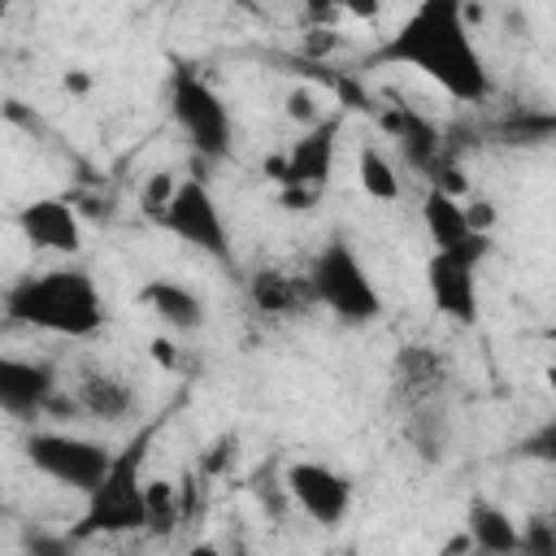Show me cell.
Returning <instances> with one entry per match:
<instances>
[{"label": "cell", "mask_w": 556, "mask_h": 556, "mask_svg": "<svg viewBox=\"0 0 556 556\" xmlns=\"http://www.w3.org/2000/svg\"><path fill=\"white\" fill-rule=\"evenodd\" d=\"M182 556H222V547H217V543H204V539H200V543H191V547H187Z\"/></svg>", "instance_id": "28"}, {"label": "cell", "mask_w": 556, "mask_h": 556, "mask_svg": "<svg viewBox=\"0 0 556 556\" xmlns=\"http://www.w3.org/2000/svg\"><path fill=\"white\" fill-rule=\"evenodd\" d=\"M439 556H473V547H469V539H465V530L452 539V543H443L439 547Z\"/></svg>", "instance_id": "27"}, {"label": "cell", "mask_w": 556, "mask_h": 556, "mask_svg": "<svg viewBox=\"0 0 556 556\" xmlns=\"http://www.w3.org/2000/svg\"><path fill=\"white\" fill-rule=\"evenodd\" d=\"M22 556H74V539L43 530V526H26L22 530Z\"/></svg>", "instance_id": "23"}, {"label": "cell", "mask_w": 556, "mask_h": 556, "mask_svg": "<svg viewBox=\"0 0 556 556\" xmlns=\"http://www.w3.org/2000/svg\"><path fill=\"white\" fill-rule=\"evenodd\" d=\"M473 556H478V552H473Z\"/></svg>", "instance_id": "30"}, {"label": "cell", "mask_w": 556, "mask_h": 556, "mask_svg": "<svg viewBox=\"0 0 556 556\" xmlns=\"http://www.w3.org/2000/svg\"><path fill=\"white\" fill-rule=\"evenodd\" d=\"M169 117L200 161H226L235 152V117L226 96L191 65L169 70Z\"/></svg>", "instance_id": "5"}, {"label": "cell", "mask_w": 556, "mask_h": 556, "mask_svg": "<svg viewBox=\"0 0 556 556\" xmlns=\"http://www.w3.org/2000/svg\"><path fill=\"white\" fill-rule=\"evenodd\" d=\"M174 191H178L174 169H152V174L143 178V187H139V213H143L148 222H161V213L169 208Z\"/></svg>", "instance_id": "21"}, {"label": "cell", "mask_w": 556, "mask_h": 556, "mask_svg": "<svg viewBox=\"0 0 556 556\" xmlns=\"http://www.w3.org/2000/svg\"><path fill=\"white\" fill-rule=\"evenodd\" d=\"M156 226H161L165 235H174L178 243H187V248H195V252H204V256H213V261H222V265L235 261L230 222H226V213H222L213 187H208L200 174L178 178V191H174V200H169V208L161 213Z\"/></svg>", "instance_id": "7"}, {"label": "cell", "mask_w": 556, "mask_h": 556, "mask_svg": "<svg viewBox=\"0 0 556 556\" xmlns=\"http://www.w3.org/2000/svg\"><path fill=\"white\" fill-rule=\"evenodd\" d=\"M369 61L413 70L456 104H482L491 96V70L478 52V39L460 0H421L374 48Z\"/></svg>", "instance_id": "1"}, {"label": "cell", "mask_w": 556, "mask_h": 556, "mask_svg": "<svg viewBox=\"0 0 556 556\" xmlns=\"http://www.w3.org/2000/svg\"><path fill=\"white\" fill-rule=\"evenodd\" d=\"M339 130H343V113H326L317 126L300 130L291 139L287 152V187L282 191H317L330 182L334 174V156H339Z\"/></svg>", "instance_id": "11"}, {"label": "cell", "mask_w": 556, "mask_h": 556, "mask_svg": "<svg viewBox=\"0 0 556 556\" xmlns=\"http://www.w3.org/2000/svg\"><path fill=\"white\" fill-rule=\"evenodd\" d=\"M22 456L48 482H56L74 495H91L113 460V447L91 434H74V430H30L22 439Z\"/></svg>", "instance_id": "6"}, {"label": "cell", "mask_w": 556, "mask_h": 556, "mask_svg": "<svg viewBox=\"0 0 556 556\" xmlns=\"http://www.w3.org/2000/svg\"><path fill=\"white\" fill-rule=\"evenodd\" d=\"M421 226L430 235V252H452V256H469V261H486L491 256V235L469 230L465 222V200H452L434 187H426L421 195Z\"/></svg>", "instance_id": "13"}, {"label": "cell", "mask_w": 556, "mask_h": 556, "mask_svg": "<svg viewBox=\"0 0 556 556\" xmlns=\"http://www.w3.org/2000/svg\"><path fill=\"white\" fill-rule=\"evenodd\" d=\"M4 317L56 339H91L104 330V295L83 265H52L22 274L4 291Z\"/></svg>", "instance_id": "2"}, {"label": "cell", "mask_w": 556, "mask_h": 556, "mask_svg": "<svg viewBox=\"0 0 556 556\" xmlns=\"http://www.w3.org/2000/svg\"><path fill=\"white\" fill-rule=\"evenodd\" d=\"M282 113H287L300 130H308V126H317V122L326 117L321 96H317L313 87H291V91H287V100H282Z\"/></svg>", "instance_id": "22"}, {"label": "cell", "mask_w": 556, "mask_h": 556, "mask_svg": "<svg viewBox=\"0 0 556 556\" xmlns=\"http://www.w3.org/2000/svg\"><path fill=\"white\" fill-rule=\"evenodd\" d=\"M74 404L78 413L96 417V421H126L139 404L135 387L109 369H87L78 382H74Z\"/></svg>", "instance_id": "16"}, {"label": "cell", "mask_w": 556, "mask_h": 556, "mask_svg": "<svg viewBox=\"0 0 556 556\" xmlns=\"http://www.w3.org/2000/svg\"><path fill=\"white\" fill-rule=\"evenodd\" d=\"M282 486L291 495V504L321 530H334L348 513H352V478L339 473L334 465L326 460H291L287 473H282Z\"/></svg>", "instance_id": "8"}, {"label": "cell", "mask_w": 556, "mask_h": 556, "mask_svg": "<svg viewBox=\"0 0 556 556\" xmlns=\"http://www.w3.org/2000/svg\"><path fill=\"white\" fill-rule=\"evenodd\" d=\"M139 304H143L169 334H195V330H204V321H208V308H204L200 291L187 287V282H178V278H169V274L148 278V282L139 287Z\"/></svg>", "instance_id": "14"}, {"label": "cell", "mask_w": 556, "mask_h": 556, "mask_svg": "<svg viewBox=\"0 0 556 556\" xmlns=\"http://www.w3.org/2000/svg\"><path fill=\"white\" fill-rule=\"evenodd\" d=\"M447 378V361L434 352V348H421V343H408L400 356H395V382L400 391H408L421 408V400H430Z\"/></svg>", "instance_id": "18"}, {"label": "cell", "mask_w": 556, "mask_h": 556, "mask_svg": "<svg viewBox=\"0 0 556 556\" xmlns=\"http://www.w3.org/2000/svg\"><path fill=\"white\" fill-rule=\"evenodd\" d=\"M426 295L439 317H447L456 326H473L478 321V261L452 256V252H430Z\"/></svg>", "instance_id": "12"}, {"label": "cell", "mask_w": 556, "mask_h": 556, "mask_svg": "<svg viewBox=\"0 0 556 556\" xmlns=\"http://www.w3.org/2000/svg\"><path fill=\"white\" fill-rule=\"evenodd\" d=\"M356 182H361V191H365L369 200H378V204H395L400 191H404L395 161H391L382 148H374V143H365V148L356 152Z\"/></svg>", "instance_id": "20"}, {"label": "cell", "mask_w": 556, "mask_h": 556, "mask_svg": "<svg viewBox=\"0 0 556 556\" xmlns=\"http://www.w3.org/2000/svg\"><path fill=\"white\" fill-rule=\"evenodd\" d=\"M17 235L35 252L78 256L83 252V213L70 195H35L17 208Z\"/></svg>", "instance_id": "10"}, {"label": "cell", "mask_w": 556, "mask_h": 556, "mask_svg": "<svg viewBox=\"0 0 556 556\" xmlns=\"http://www.w3.org/2000/svg\"><path fill=\"white\" fill-rule=\"evenodd\" d=\"M539 556H556V552H539Z\"/></svg>", "instance_id": "29"}, {"label": "cell", "mask_w": 556, "mask_h": 556, "mask_svg": "<svg viewBox=\"0 0 556 556\" xmlns=\"http://www.w3.org/2000/svg\"><path fill=\"white\" fill-rule=\"evenodd\" d=\"M56 369L39 356L0 352V413L13 421H39L48 417V404L56 395Z\"/></svg>", "instance_id": "9"}, {"label": "cell", "mask_w": 556, "mask_h": 556, "mask_svg": "<svg viewBox=\"0 0 556 556\" xmlns=\"http://www.w3.org/2000/svg\"><path fill=\"white\" fill-rule=\"evenodd\" d=\"M156 426H139V434H130L122 447H113V460L104 469V478L96 482L91 495H83V517L70 530L74 543L83 539H100V534H143V465H148V447H152Z\"/></svg>", "instance_id": "3"}, {"label": "cell", "mask_w": 556, "mask_h": 556, "mask_svg": "<svg viewBox=\"0 0 556 556\" xmlns=\"http://www.w3.org/2000/svg\"><path fill=\"white\" fill-rule=\"evenodd\" d=\"M248 300L265 317H291V313L313 304L304 278H295L287 269H252L248 274Z\"/></svg>", "instance_id": "17"}, {"label": "cell", "mask_w": 556, "mask_h": 556, "mask_svg": "<svg viewBox=\"0 0 556 556\" xmlns=\"http://www.w3.org/2000/svg\"><path fill=\"white\" fill-rule=\"evenodd\" d=\"M304 287H308V300L343 326H369L382 317V291L374 287L361 252L343 235H330L313 252Z\"/></svg>", "instance_id": "4"}, {"label": "cell", "mask_w": 556, "mask_h": 556, "mask_svg": "<svg viewBox=\"0 0 556 556\" xmlns=\"http://www.w3.org/2000/svg\"><path fill=\"white\" fill-rule=\"evenodd\" d=\"M182 521V486L169 478H148L143 482V534L169 539Z\"/></svg>", "instance_id": "19"}, {"label": "cell", "mask_w": 556, "mask_h": 556, "mask_svg": "<svg viewBox=\"0 0 556 556\" xmlns=\"http://www.w3.org/2000/svg\"><path fill=\"white\" fill-rule=\"evenodd\" d=\"M152 356H156L161 365H169V369H174V361H178V352H174L169 339H152Z\"/></svg>", "instance_id": "26"}, {"label": "cell", "mask_w": 556, "mask_h": 556, "mask_svg": "<svg viewBox=\"0 0 556 556\" xmlns=\"http://www.w3.org/2000/svg\"><path fill=\"white\" fill-rule=\"evenodd\" d=\"M330 48H339V35H334V30H308V35H304V52H308V56H326Z\"/></svg>", "instance_id": "24"}, {"label": "cell", "mask_w": 556, "mask_h": 556, "mask_svg": "<svg viewBox=\"0 0 556 556\" xmlns=\"http://www.w3.org/2000/svg\"><path fill=\"white\" fill-rule=\"evenodd\" d=\"M465 539L478 556H521V521L486 495L465 508Z\"/></svg>", "instance_id": "15"}, {"label": "cell", "mask_w": 556, "mask_h": 556, "mask_svg": "<svg viewBox=\"0 0 556 556\" xmlns=\"http://www.w3.org/2000/svg\"><path fill=\"white\" fill-rule=\"evenodd\" d=\"M61 87H65L70 96H83V91H91V74H87V70H70V74L61 78Z\"/></svg>", "instance_id": "25"}]
</instances>
